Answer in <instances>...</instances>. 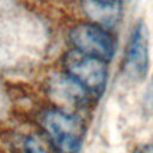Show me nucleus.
<instances>
[{"label":"nucleus","mask_w":153,"mask_h":153,"mask_svg":"<svg viewBox=\"0 0 153 153\" xmlns=\"http://www.w3.org/2000/svg\"><path fill=\"white\" fill-rule=\"evenodd\" d=\"M41 127L57 153H78L84 137L81 121L63 109H48L41 116Z\"/></svg>","instance_id":"obj_1"},{"label":"nucleus","mask_w":153,"mask_h":153,"mask_svg":"<svg viewBox=\"0 0 153 153\" xmlns=\"http://www.w3.org/2000/svg\"><path fill=\"white\" fill-rule=\"evenodd\" d=\"M65 73L73 78L90 96H100L106 86V62L71 50L63 57Z\"/></svg>","instance_id":"obj_2"},{"label":"nucleus","mask_w":153,"mask_h":153,"mask_svg":"<svg viewBox=\"0 0 153 153\" xmlns=\"http://www.w3.org/2000/svg\"><path fill=\"white\" fill-rule=\"evenodd\" d=\"M69 42L73 45V50L105 62L112 59L116 49L111 33L105 27L92 22L74 25L69 31Z\"/></svg>","instance_id":"obj_3"},{"label":"nucleus","mask_w":153,"mask_h":153,"mask_svg":"<svg viewBox=\"0 0 153 153\" xmlns=\"http://www.w3.org/2000/svg\"><path fill=\"white\" fill-rule=\"evenodd\" d=\"M149 69V38L143 20H139L131 30L124 51L123 71L133 81H142Z\"/></svg>","instance_id":"obj_4"},{"label":"nucleus","mask_w":153,"mask_h":153,"mask_svg":"<svg viewBox=\"0 0 153 153\" xmlns=\"http://www.w3.org/2000/svg\"><path fill=\"white\" fill-rule=\"evenodd\" d=\"M84 13L92 23L105 29L116 26L123 12V0H80Z\"/></svg>","instance_id":"obj_5"},{"label":"nucleus","mask_w":153,"mask_h":153,"mask_svg":"<svg viewBox=\"0 0 153 153\" xmlns=\"http://www.w3.org/2000/svg\"><path fill=\"white\" fill-rule=\"evenodd\" d=\"M50 92L59 103L72 109L84 106L90 97V94L66 73L57 74L51 79Z\"/></svg>","instance_id":"obj_6"},{"label":"nucleus","mask_w":153,"mask_h":153,"mask_svg":"<svg viewBox=\"0 0 153 153\" xmlns=\"http://www.w3.org/2000/svg\"><path fill=\"white\" fill-rule=\"evenodd\" d=\"M23 153H50L35 136H26L22 143Z\"/></svg>","instance_id":"obj_7"},{"label":"nucleus","mask_w":153,"mask_h":153,"mask_svg":"<svg viewBox=\"0 0 153 153\" xmlns=\"http://www.w3.org/2000/svg\"><path fill=\"white\" fill-rule=\"evenodd\" d=\"M131 153H153V143H141L137 145Z\"/></svg>","instance_id":"obj_8"}]
</instances>
